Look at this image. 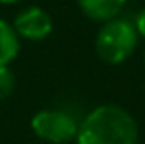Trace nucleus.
Returning a JSON list of instances; mask_svg holds the SVG:
<instances>
[{"mask_svg":"<svg viewBox=\"0 0 145 144\" xmlns=\"http://www.w3.org/2000/svg\"><path fill=\"white\" fill-rule=\"evenodd\" d=\"M127 0H77L79 9L94 22H106L120 17Z\"/></svg>","mask_w":145,"mask_h":144,"instance_id":"nucleus-5","label":"nucleus"},{"mask_svg":"<svg viewBox=\"0 0 145 144\" xmlns=\"http://www.w3.org/2000/svg\"><path fill=\"white\" fill-rule=\"evenodd\" d=\"M20 0H0V4H17Z\"/></svg>","mask_w":145,"mask_h":144,"instance_id":"nucleus-9","label":"nucleus"},{"mask_svg":"<svg viewBox=\"0 0 145 144\" xmlns=\"http://www.w3.org/2000/svg\"><path fill=\"white\" fill-rule=\"evenodd\" d=\"M134 28L138 32L140 37H145V7L136 15V20H134Z\"/></svg>","mask_w":145,"mask_h":144,"instance_id":"nucleus-8","label":"nucleus"},{"mask_svg":"<svg viewBox=\"0 0 145 144\" xmlns=\"http://www.w3.org/2000/svg\"><path fill=\"white\" fill-rule=\"evenodd\" d=\"M140 131L134 116L116 104L94 107L79 124L77 144H138Z\"/></svg>","mask_w":145,"mask_h":144,"instance_id":"nucleus-1","label":"nucleus"},{"mask_svg":"<svg viewBox=\"0 0 145 144\" xmlns=\"http://www.w3.org/2000/svg\"><path fill=\"white\" fill-rule=\"evenodd\" d=\"M31 129L39 139L50 144H68L77 135L79 124L63 109H42L31 118Z\"/></svg>","mask_w":145,"mask_h":144,"instance_id":"nucleus-3","label":"nucleus"},{"mask_svg":"<svg viewBox=\"0 0 145 144\" xmlns=\"http://www.w3.org/2000/svg\"><path fill=\"white\" fill-rule=\"evenodd\" d=\"M17 87V78L9 65H0V100H6L13 94Z\"/></svg>","mask_w":145,"mask_h":144,"instance_id":"nucleus-7","label":"nucleus"},{"mask_svg":"<svg viewBox=\"0 0 145 144\" xmlns=\"http://www.w3.org/2000/svg\"><path fill=\"white\" fill-rule=\"evenodd\" d=\"M138 39L140 35L134 28V22L116 17L112 20L103 22V26L99 28L94 43L96 54L101 61L108 65H120L134 54Z\"/></svg>","mask_w":145,"mask_h":144,"instance_id":"nucleus-2","label":"nucleus"},{"mask_svg":"<svg viewBox=\"0 0 145 144\" xmlns=\"http://www.w3.org/2000/svg\"><path fill=\"white\" fill-rule=\"evenodd\" d=\"M11 26H13L18 37L37 43V41L46 39L53 32V18L46 9H42L39 6H31L20 11L15 17Z\"/></svg>","mask_w":145,"mask_h":144,"instance_id":"nucleus-4","label":"nucleus"},{"mask_svg":"<svg viewBox=\"0 0 145 144\" xmlns=\"http://www.w3.org/2000/svg\"><path fill=\"white\" fill-rule=\"evenodd\" d=\"M20 52V37L9 22L0 18V65H9Z\"/></svg>","mask_w":145,"mask_h":144,"instance_id":"nucleus-6","label":"nucleus"},{"mask_svg":"<svg viewBox=\"0 0 145 144\" xmlns=\"http://www.w3.org/2000/svg\"><path fill=\"white\" fill-rule=\"evenodd\" d=\"M143 67H145V52H143Z\"/></svg>","mask_w":145,"mask_h":144,"instance_id":"nucleus-10","label":"nucleus"}]
</instances>
